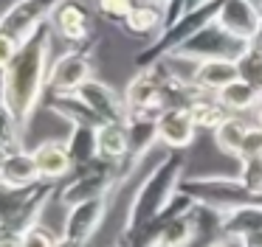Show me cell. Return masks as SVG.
I'll return each mask as SVG.
<instances>
[{
  "label": "cell",
  "instance_id": "cell-17",
  "mask_svg": "<svg viewBox=\"0 0 262 247\" xmlns=\"http://www.w3.org/2000/svg\"><path fill=\"white\" fill-rule=\"evenodd\" d=\"M237 79H239L237 62H231V59H209V62H198L192 84L200 87L203 93H209V95H217L223 87H228V84L237 82Z\"/></svg>",
  "mask_w": 262,
  "mask_h": 247
},
{
  "label": "cell",
  "instance_id": "cell-4",
  "mask_svg": "<svg viewBox=\"0 0 262 247\" xmlns=\"http://www.w3.org/2000/svg\"><path fill=\"white\" fill-rule=\"evenodd\" d=\"M124 171L119 163H107V160H96L85 168H76V177L68 185L59 188V202L65 208H74L79 202L88 200H99V196H110L124 185Z\"/></svg>",
  "mask_w": 262,
  "mask_h": 247
},
{
  "label": "cell",
  "instance_id": "cell-3",
  "mask_svg": "<svg viewBox=\"0 0 262 247\" xmlns=\"http://www.w3.org/2000/svg\"><path fill=\"white\" fill-rule=\"evenodd\" d=\"M181 191L189 194L198 205H206L211 211L228 213L243 205H256V196L243 185L237 174H186L181 180Z\"/></svg>",
  "mask_w": 262,
  "mask_h": 247
},
{
  "label": "cell",
  "instance_id": "cell-10",
  "mask_svg": "<svg viewBox=\"0 0 262 247\" xmlns=\"http://www.w3.org/2000/svg\"><path fill=\"white\" fill-rule=\"evenodd\" d=\"M91 26H93V11L85 0H62L51 14L54 34H59L62 39L76 42V45L88 42L93 37Z\"/></svg>",
  "mask_w": 262,
  "mask_h": 247
},
{
  "label": "cell",
  "instance_id": "cell-22",
  "mask_svg": "<svg viewBox=\"0 0 262 247\" xmlns=\"http://www.w3.org/2000/svg\"><path fill=\"white\" fill-rule=\"evenodd\" d=\"M71 152V160H74L76 168H85L91 163L102 160L99 157V138H96V127H82V124H74L65 138Z\"/></svg>",
  "mask_w": 262,
  "mask_h": 247
},
{
  "label": "cell",
  "instance_id": "cell-9",
  "mask_svg": "<svg viewBox=\"0 0 262 247\" xmlns=\"http://www.w3.org/2000/svg\"><path fill=\"white\" fill-rule=\"evenodd\" d=\"M59 3L62 0H14L0 14V34H6L23 45L40 26L51 22V14Z\"/></svg>",
  "mask_w": 262,
  "mask_h": 247
},
{
  "label": "cell",
  "instance_id": "cell-6",
  "mask_svg": "<svg viewBox=\"0 0 262 247\" xmlns=\"http://www.w3.org/2000/svg\"><path fill=\"white\" fill-rule=\"evenodd\" d=\"M99 48V37H91L88 42L76 45V48L59 54L51 62L48 70V90L46 93H76L82 84H88L93 79V54Z\"/></svg>",
  "mask_w": 262,
  "mask_h": 247
},
{
  "label": "cell",
  "instance_id": "cell-32",
  "mask_svg": "<svg viewBox=\"0 0 262 247\" xmlns=\"http://www.w3.org/2000/svg\"><path fill=\"white\" fill-rule=\"evenodd\" d=\"M206 3H209V0H169V3H166V28H172L181 17H186V14H192V11L203 9ZM166 28H164V31H166Z\"/></svg>",
  "mask_w": 262,
  "mask_h": 247
},
{
  "label": "cell",
  "instance_id": "cell-16",
  "mask_svg": "<svg viewBox=\"0 0 262 247\" xmlns=\"http://www.w3.org/2000/svg\"><path fill=\"white\" fill-rule=\"evenodd\" d=\"M217 26L231 31L234 37L251 42L256 34V26H259V14L251 9L248 0H223L220 14H217Z\"/></svg>",
  "mask_w": 262,
  "mask_h": 247
},
{
  "label": "cell",
  "instance_id": "cell-38",
  "mask_svg": "<svg viewBox=\"0 0 262 247\" xmlns=\"http://www.w3.org/2000/svg\"><path fill=\"white\" fill-rule=\"evenodd\" d=\"M206 247H239L237 241H228V239H217V241H211V244H206Z\"/></svg>",
  "mask_w": 262,
  "mask_h": 247
},
{
  "label": "cell",
  "instance_id": "cell-33",
  "mask_svg": "<svg viewBox=\"0 0 262 247\" xmlns=\"http://www.w3.org/2000/svg\"><path fill=\"white\" fill-rule=\"evenodd\" d=\"M251 157H262V127L259 124L248 127V135H245L243 149H239V160H251Z\"/></svg>",
  "mask_w": 262,
  "mask_h": 247
},
{
  "label": "cell",
  "instance_id": "cell-29",
  "mask_svg": "<svg viewBox=\"0 0 262 247\" xmlns=\"http://www.w3.org/2000/svg\"><path fill=\"white\" fill-rule=\"evenodd\" d=\"M138 6V0H96L99 17H104L107 22L124 26V20L130 17V11Z\"/></svg>",
  "mask_w": 262,
  "mask_h": 247
},
{
  "label": "cell",
  "instance_id": "cell-15",
  "mask_svg": "<svg viewBox=\"0 0 262 247\" xmlns=\"http://www.w3.org/2000/svg\"><path fill=\"white\" fill-rule=\"evenodd\" d=\"M37 183H42V177L34 155L29 149L0 155V185H6V188H31Z\"/></svg>",
  "mask_w": 262,
  "mask_h": 247
},
{
  "label": "cell",
  "instance_id": "cell-41",
  "mask_svg": "<svg viewBox=\"0 0 262 247\" xmlns=\"http://www.w3.org/2000/svg\"><path fill=\"white\" fill-rule=\"evenodd\" d=\"M138 3H155V6H166L169 0H138Z\"/></svg>",
  "mask_w": 262,
  "mask_h": 247
},
{
  "label": "cell",
  "instance_id": "cell-27",
  "mask_svg": "<svg viewBox=\"0 0 262 247\" xmlns=\"http://www.w3.org/2000/svg\"><path fill=\"white\" fill-rule=\"evenodd\" d=\"M189 115H192V121L198 129H211V132H214V129L228 118V112H226V107L217 101V95H203V98H198L189 107Z\"/></svg>",
  "mask_w": 262,
  "mask_h": 247
},
{
  "label": "cell",
  "instance_id": "cell-35",
  "mask_svg": "<svg viewBox=\"0 0 262 247\" xmlns=\"http://www.w3.org/2000/svg\"><path fill=\"white\" fill-rule=\"evenodd\" d=\"M239 247H262V230H256V233L245 236V239L239 241Z\"/></svg>",
  "mask_w": 262,
  "mask_h": 247
},
{
  "label": "cell",
  "instance_id": "cell-23",
  "mask_svg": "<svg viewBox=\"0 0 262 247\" xmlns=\"http://www.w3.org/2000/svg\"><path fill=\"white\" fill-rule=\"evenodd\" d=\"M217 101L226 107L228 115H243V112L256 110V107L262 104V93L254 90L248 82L237 79V82H231L228 87H223L220 93H217Z\"/></svg>",
  "mask_w": 262,
  "mask_h": 247
},
{
  "label": "cell",
  "instance_id": "cell-30",
  "mask_svg": "<svg viewBox=\"0 0 262 247\" xmlns=\"http://www.w3.org/2000/svg\"><path fill=\"white\" fill-rule=\"evenodd\" d=\"M237 177L243 180V185L262 202V157H251V160H239Z\"/></svg>",
  "mask_w": 262,
  "mask_h": 247
},
{
  "label": "cell",
  "instance_id": "cell-24",
  "mask_svg": "<svg viewBox=\"0 0 262 247\" xmlns=\"http://www.w3.org/2000/svg\"><path fill=\"white\" fill-rule=\"evenodd\" d=\"M248 127H251V124L245 121L243 115H228L226 121L211 132L214 146L223 152V155L239 160V149H243V140H245V135H248Z\"/></svg>",
  "mask_w": 262,
  "mask_h": 247
},
{
  "label": "cell",
  "instance_id": "cell-28",
  "mask_svg": "<svg viewBox=\"0 0 262 247\" xmlns=\"http://www.w3.org/2000/svg\"><path fill=\"white\" fill-rule=\"evenodd\" d=\"M237 67H239V79L262 93V51L248 45V51L237 59Z\"/></svg>",
  "mask_w": 262,
  "mask_h": 247
},
{
  "label": "cell",
  "instance_id": "cell-26",
  "mask_svg": "<svg viewBox=\"0 0 262 247\" xmlns=\"http://www.w3.org/2000/svg\"><path fill=\"white\" fill-rule=\"evenodd\" d=\"M26 149V129L9 110V104L0 95V155H12V152Z\"/></svg>",
  "mask_w": 262,
  "mask_h": 247
},
{
  "label": "cell",
  "instance_id": "cell-18",
  "mask_svg": "<svg viewBox=\"0 0 262 247\" xmlns=\"http://www.w3.org/2000/svg\"><path fill=\"white\" fill-rule=\"evenodd\" d=\"M46 107L54 112V115L62 118V121H68L71 127H74V124L96 127V129L102 127V118H99L76 93H48L46 95Z\"/></svg>",
  "mask_w": 262,
  "mask_h": 247
},
{
  "label": "cell",
  "instance_id": "cell-39",
  "mask_svg": "<svg viewBox=\"0 0 262 247\" xmlns=\"http://www.w3.org/2000/svg\"><path fill=\"white\" fill-rule=\"evenodd\" d=\"M248 3H251V9H254V11H256V14H259V17H262V0H248Z\"/></svg>",
  "mask_w": 262,
  "mask_h": 247
},
{
  "label": "cell",
  "instance_id": "cell-5",
  "mask_svg": "<svg viewBox=\"0 0 262 247\" xmlns=\"http://www.w3.org/2000/svg\"><path fill=\"white\" fill-rule=\"evenodd\" d=\"M169 82H172V73L164 62L138 70L124 87L127 115L158 118L166 110V87H169Z\"/></svg>",
  "mask_w": 262,
  "mask_h": 247
},
{
  "label": "cell",
  "instance_id": "cell-19",
  "mask_svg": "<svg viewBox=\"0 0 262 247\" xmlns=\"http://www.w3.org/2000/svg\"><path fill=\"white\" fill-rule=\"evenodd\" d=\"M124 28L130 37H149L152 42L155 37H161L166 28V6H155V3H138L130 11V17L124 20Z\"/></svg>",
  "mask_w": 262,
  "mask_h": 247
},
{
  "label": "cell",
  "instance_id": "cell-40",
  "mask_svg": "<svg viewBox=\"0 0 262 247\" xmlns=\"http://www.w3.org/2000/svg\"><path fill=\"white\" fill-rule=\"evenodd\" d=\"M254 112H256V118H254V124H259V127H262V104H259V107H256V110H254Z\"/></svg>",
  "mask_w": 262,
  "mask_h": 247
},
{
  "label": "cell",
  "instance_id": "cell-1",
  "mask_svg": "<svg viewBox=\"0 0 262 247\" xmlns=\"http://www.w3.org/2000/svg\"><path fill=\"white\" fill-rule=\"evenodd\" d=\"M51 42L54 28L51 22L40 26L23 45L12 65L0 73V95L20 121V127L29 129L37 104L48 90V70H51Z\"/></svg>",
  "mask_w": 262,
  "mask_h": 247
},
{
  "label": "cell",
  "instance_id": "cell-12",
  "mask_svg": "<svg viewBox=\"0 0 262 247\" xmlns=\"http://www.w3.org/2000/svg\"><path fill=\"white\" fill-rule=\"evenodd\" d=\"M194 135H198V127L186 107H169L158 115V143L169 152L189 149L194 143Z\"/></svg>",
  "mask_w": 262,
  "mask_h": 247
},
{
  "label": "cell",
  "instance_id": "cell-8",
  "mask_svg": "<svg viewBox=\"0 0 262 247\" xmlns=\"http://www.w3.org/2000/svg\"><path fill=\"white\" fill-rule=\"evenodd\" d=\"M116 194L110 196H99V200H88L79 202V205L68 208L62 222V241L76 247H91L93 239H99V230H102L104 219L110 213V205H113Z\"/></svg>",
  "mask_w": 262,
  "mask_h": 247
},
{
  "label": "cell",
  "instance_id": "cell-7",
  "mask_svg": "<svg viewBox=\"0 0 262 247\" xmlns=\"http://www.w3.org/2000/svg\"><path fill=\"white\" fill-rule=\"evenodd\" d=\"M251 42L234 37L231 31H226L223 26H217V20L211 26H206L203 31H198L189 42H183L181 48L175 51V56H183V59L192 62H209V59H231L237 62L239 56L248 51Z\"/></svg>",
  "mask_w": 262,
  "mask_h": 247
},
{
  "label": "cell",
  "instance_id": "cell-20",
  "mask_svg": "<svg viewBox=\"0 0 262 247\" xmlns=\"http://www.w3.org/2000/svg\"><path fill=\"white\" fill-rule=\"evenodd\" d=\"M262 230V202L256 205H243V208H234V211L223 213V228L220 236L228 241H243L245 236Z\"/></svg>",
  "mask_w": 262,
  "mask_h": 247
},
{
  "label": "cell",
  "instance_id": "cell-37",
  "mask_svg": "<svg viewBox=\"0 0 262 247\" xmlns=\"http://www.w3.org/2000/svg\"><path fill=\"white\" fill-rule=\"evenodd\" d=\"M251 45L262 51V17H259V26H256V34H254V39H251Z\"/></svg>",
  "mask_w": 262,
  "mask_h": 247
},
{
  "label": "cell",
  "instance_id": "cell-34",
  "mask_svg": "<svg viewBox=\"0 0 262 247\" xmlns=\"http://www.w3.org/2000/svg\"><path fill=\"white\" fill-rule=\"evenodd\" d=\"M17 51H20V42H17V39L6 37V34H0V73L12 65V59L17 56Z\"/></svg>",
  "mask_w": 262,
  "mask_h": 247
},
{
  "label": "cell",
  "instance_id": "cell-25",
  "mask_svg": "<svg viewBox=\"0 0 262 247\" xmlns=\"http://www.w3.org/2000/svg\"><path fill=\"white\" fill-rule=\"evenodd\" d=\"M198 225H194V216L186 213V216H178L172 222H166L161 228L158 239H155L152 247H192L198 241Z\"/></svg>",
  "mask_w": 262,
  "mask_h": 247
},
{
  "label": "cell",
  "instance_id": "cell-36",
  "mask_svg": "<svg viewBox=\"0 0 262 247\" xmlns=\"http://www.w3.org/2000/svg\"><path fill=\"white\" fill-rule=\"evenodd\" d=\"M0 247H23V239H20V236H3V239H0Z\"/></svg>",
  "mask_w": 262,
  "mask_h": 247
},
{
  "label": "cell",
  "instance_id": "cell-2",
  "mask_svg": "<svg viewBox=\"0 0 262 247\" xmlns=\"http://www.w3.org/2000/svg\"><path fill=\"white\" fill-rule=\"evenodd\" d=\"M183 177H186V157H183V152H166L164 160L155 163L147 177L138 183V188L133 191L116 241L133 239L138 230H144L149 222H155L164 213V208L169 205V200L178 194Z\"/></svg>",
  "mask_w": 262,
  "mask_h": 247
},
{
  "label": "cell",
  "instance_id": "cell-13",
  "mask_svg": "<svg viewBox=\"0 0 262 247\" xmlns=\"http://www.w3.org/2000/svg\"><path fill=\"white\" fill-rule=\"evenodd\" d=\"M127 132H130V157L121 163L124 180L138 168V163L149 155L155 143H158V118L149 115H127Z\"/></svg>",
  "mask_w": 262,
  "mask_h": 247
},
{
  "label": "cell",
  "instance_id": "cell-14",
  "mask_svg": "<svg viewBox=\"0 0 262 247\" xmlns=\"http://www.w3.org/2000/svg\"><path fill=\"white\" fill-rule=\"evenodd\" d=\"M37 160V168H40V177L46 183H57V180L68 177L74 171V160H71V152L65 140H42L40 146L31 149Z\"/></svg>",
  "mask_w": 262,
  "mask_h": 247
},
{
  "label": "cell",
  "instance_id": "cell-21",
  "mask_svg": "<svg viewBox=\"0 0 262 247\" xmlns=\"http://www.w3.org/2000/svg\"><path fill=\"white\" fill-rule=\"evenodd\" d=\"M99 138V157L107 163H124L130 157V132L127 124H102L96 129Z\"/></svg>",
  "mask_w": 262,
  "mask_h": 247
},
{
  "label": "cell",
  "instance_id": "cell-42",
  "mask_svg": "<svg viewBox=\"0 0 262 247\" xmlns=\"http://www.w3.org/2000/svg\"><path fill=\"white\" fill-rule=\"evenodd\" d=\"M110 247H119V244H110Z\"/></svg>",
  "mask_w": 262,
  "mask_h": 247
},
{
  "label": "cell",
  "instance_id": "cell-31",
  "mask_svg": "<svg viewBox=\"0 0 262 247\" xmlns=\"http://www.w3.org/2000/svg\"><path fill=\"white\" fill-rule=\"evenodd\" d=\"M20 239H23V247H57L59 241H62V236H57L51 228H46V225L40 222V225L26 230Z\"/></svg>",
  "mask_w": 262,
  "mask_h": 247
},
{
  "label": "cell",
  "instance_id": "cell-11",
  "mask_svg": "<svg viewBox=\"0 0 262 247\" xmlns=\"http://www.w3.org/2000/svg\"><path fill=\"white\" fill-rule=\"evenodd\" d=\"M82 101L102 118V124H124L127 121V104L124 95L116 93L107 82H99V79H91L88 84H82L76 90Z\"/></svg>",
  "mask_w": 262,
  "mask_h": 247
}]
</instances>
